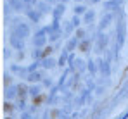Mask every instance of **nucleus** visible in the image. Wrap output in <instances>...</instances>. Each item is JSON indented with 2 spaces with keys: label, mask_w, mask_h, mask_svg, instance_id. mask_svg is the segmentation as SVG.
Masks as SVG:
<instances>
[{
  "label": "nucleus",
  "mask_w": 128,
  "mask_h": 119,
  "mask_svg": "<svg viewBox=\"0 0 128 119\" xmlns=\"http://www.w3.org/2000/svg\"><path fill=\"white\" fill-rule=\"evenodd\" d=\"M80 22H82V19H80V16H76V14H74V17L71 19V24H73L74 28H78V24H80Z\"/></svg>",
  "instance_id": "9"
},
{
  "label": "nucleus",
  "mask_w": 128,
  "mask_h": 119,
  "mask_svg": "<svg viewBox=\"0 0 128 119\" xmlns=\"http://www.w3.org/2000/svg\"><path fill=\"white\" fill-rule=\"evenodd\" d=\"M95 21V12L94 10H86L83 14V22H94Z\"/></svg>",
  "instance_id": "5"
},
{
  "label": "nucleus",
  "mask_w": 128,
  "mask_h": 119,
  "mask_svg": "<svg viewBox=\"0 0 128 119\" xmlns=\"http://www.w3.org/2000/svg\"><path fill=\"white\" fill-rule=\"evenodd\" d=\"M10 43L16 47V48H22V36H18V35H12V40Z\"/></svg>",
  "instance_id": "6"
},
{
  "label": "nucleus",
  "mask_w": 128,
  "mask_h": 119,
  "mask_svg": "<svg viewBox=\"0 0 128 119\" xmlns=\"http://www.w3.org/2000/svg\"><path fill=\"white\" fill-rule=\"evenodd\" d=\"M56 2H61V3H64V2H68V0H56Z\"/></svg>",
  "instance_id": "12"
},
{
  "label": "nucleus",
  "mask_w": 128,
  "mask_h": 119,
  "mask_svg": "<svg viewBox=\"0 0 128 119\" xmlns=\"http://www.w3.org/2000/svg\"><path fill=\"white\" fill-rule=\"evenodd\" d=\"M111 21H112V14H104V17L100 19V29H106L111 24Z\"/></svg>",
  "instance_id": "4"
},
{
  "label": "nucleus",
  "mask_w": 128,
  "mask_h": 119,
  "mask_svg": "<svg viewBox=\"0 0 128 119\" xmlns=\"http://www.w3.org/2000/svg\"><path fill=\"white\" fill-rule=\"evenodd\" d=\"M28 33H30V28L26 26V24H19L18 28H14L12 29V35H18V36H28Z\"/></svg>",
  "instance_id": "1"
},
{
  "label": "nucleus",
  "mask_w": 128,
  "mask_h": 119,
  "mask_svg": "<svg viewBox=\"0 0 128 119\" xmlns=\"http://www.w3.org/2000/svg\"><path fill=\"white\" fill-rule=\"evenodd\" d=\"M85 12H86L85 5H76V7H74V14H76V16H82V14H85Z\"/></svg>",
  "instance_id": "7"
},
{
  "label": "nucleus",
  "mask_w": 128,
  "mask_h": 119,
  "mask_svg": "<svg viewBox=\"0 0 128 119\" xmlns=\"http://www.w3.org/2000/svg\"><path fill=\"white\" fill-rule=\"evenodd\" d=\"M90 2H92V3H97V2H100V0H90Z\"/></svg>",
  "instance_id": "11"
},
{
  "label": "nucleus",
  "mask_w": 128,
  "mask_h": 119,
  "mask_svg": "<svg viewBox=\"0 0 128 119\" xmlns=\"http://www.w3.org/2000/svg\"><path fill=\"white\" fill-rule=\"evenodd\" d=\"M76 45H78V38L74 36V38H71V40H69V43H68V50H71V48H74Z\"/></svg>",
  "instance_id": "8"
},
{
  "label": "nucleus",
  "mask_w": 128,
  "mask_h": 119,
  "mask_svg": "<svg viewBox=\"0 0 128 119\" xmlns=\"http://www.w3.org/2000/svg\"><path fill=\"white\" fill-rule=\"evenodd\" d=\"M64 3H57L56 7H54V21H59V17L62 16V12H64Z\"/></svg>",
  "instance_id": "3"
},
{
  "label": "nucleus",
  "mask_w": 128,
  "mask_h": 119,
  "mask_svg": "<svg viewBox=\"0 0 128 119\" xmlns=\"http://www.w3.org/2000/svg\"><path fill=\"white\" fill-rule=\"evenodd\" d=\"M26 14H28V17L33 21V22H38L40 17H42V12H40V10H36V9H28V12H26Z\"/></svg>",
  "instance_id": "2"
},
{
  "label": "nucleus",
  "mask_w": 128,
  "mask_h": 119,
  "mask_svg": "<svg viewBox=\"0 0 128 119\" xmlns=\"http://www.w3.org/2000/svg\"><path fill=\"white\" fill-rule=\"evenodd\" d=\"M114 2H116V3H118V5H121V3H123V2H125V0H114Z\"/></svg>",
  "instance_id": "10"
}]
</instances>
